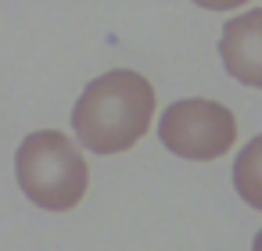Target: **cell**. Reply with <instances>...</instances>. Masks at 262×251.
Instances as JSON below:
<instances>
[{
  "label": "cell",
  "instance_id": "obj_1",
  "mask_svg": "<svg viewBox=\"0 0 262 251\" xmlns=\"http://www.w3.org/2000/svg\"><path fill=\"white\" fill-rule=\"evenodd\" d=\"M155 111L158 94L147 76H140L137 69H108L79 90L69 126L83 151L112 158L137 147L147 136V129L158 119Z\"/></svg>",
  "mask_w": 262,
  "mask_h": 251
},
{
  "label": "cell",
  "instance_id": "obj_2",
  "mask_svg": "<svg viewBox=\"0 0 262 251\" xmlns=\"http://www.w3.org/2000/svg\"><path fill=\"white\" fill-rule=\"evenodd\" d=\"M15 183L40 212H72L90 187L83 144L65 129H33L15 147Z\"/></svg>",
  "mask_w": 262,
  "mask_h": 251
},
{
  "label": "cell",
  "instance_id": "obj_3",
  "mask_svg": "<svg viewBox=\"0 0 262 251\" xmlns=\"http://www.w3.org/2000/svg\"><path fill=\"white\" fill-rule=\"evenodd\" d=\"M158 144L183 162H219L237 144V115L212 97H180L155 119Z\"/></svg>",
  "mask_w": 262,
  "mask_h": 251
},
{
  "label": "cell",
  "instance_id": "obj_4",
  "mask_svg": "<svg viewBox=\"0 0 262 251\" xmlns=\"http://www.w3.org/2000/svg\"><path fill=\"white\" fill-rule=\"evenodd\" d=\"M219 61L223 72L248 86L262 90V8H241L233 11L219 29Z\"/></svg>",
  "mask_w": 262,
  "mask_h": 251
},
{
  "label": "cell",
  "instance_id": "obj_5",
  "mask_svg": "<svg viewBox=\"0 0 262 251\" xmlns=\"http://www.w3.org/2000/svg\"><path fill=\"white\" fill-rule=\"evenodd\" d=\"M230 183H233V194L251 212H262V133H255L237 147L230 165Z\"/></svg>",
  "mask_w": 262,
  "mask_h": 251
},
{
  "label": "cell",
  "instance_id": "obj_6",
  "mask_svg": "<svg viewBox=\"0 0 262 251\" xmlns=\"http://www.w3.org/2000/svg\"><path fill=\"white\" fill-rule=\"evenodd\" d=\"M194 8H201V11H215V15H223V11H241V8H248L251 0H190Z\"/></svg>",
  "mask_w": 262,
  "mask_h": 251
},
{
  "label": "cell",
  "instance_id": "obj_7",
  "mask_svg": "<svg viewBox=\"0 0 262 251\" xmlns=\"http://www.w3.org/2000/svg\"><path fill=\"white\" fill-rule=\"evenodd\" d=\"M251 251H262V226H258V233L251 237Z\"/></svg>",
  "mask_w": 262,
  "mask_h": 251
}]
</instances>
